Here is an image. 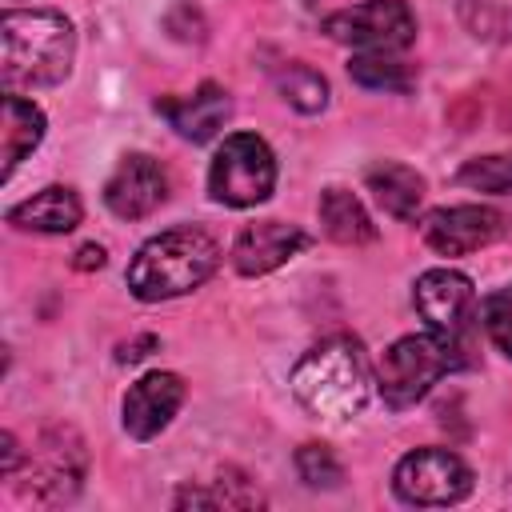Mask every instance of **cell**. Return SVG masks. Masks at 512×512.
I'll return each instance as SVG.
<instances>
[{
    "mask_svg": "<svg viewBox=\"0 0 512 512\" xmlns=\"http://www.w3.org/2000/svg\"><path fill=\"white\" fill-rule=\"evenodd\" d=\"M372 384L376 376L364 360V348L348 336H328L312 344L288 376V388L300 400V408L328 424L360 416L372 396Z\"/></svg>",
    "mask_w": 512,
    "mask_h": 512,
    "instance_id": "1",
    "label": "cell"
},
{
    "mask_svg": "<svg viewBox=\"0 0 512 512\" xmlns=\"http://www.w3.org/2000/svg\"><path fill=\"white\" fill-rule=\"evenodd\" d=\"M0 76L4 88H48L72 72L76 32L56 8H12L0 16Z\"/></svg>",
    "mask_w": 512,
    "mask_h": 512,
    "instance_id": "2",
    "label": "cell"
},
{
    "mask_svg": "<svg viewBox=\"0 0 512 512\" xmlns=\"http://www.w3.org/2000/svg\"><path fill=\"white\" fill-rule=\"evenodd\" d=\"M220 264V248L204 228L180 224L144 240L128 264V288L136 300H172L200 288Z\"/></svg>",
    "mask_w": 512,
    "mask_h": 512,
    "instance_id": "3",
    "label": "cell"
},
{
    "mask_svg": "<svg viewBox=\"0 0 512 512\" xmlns=\"http://www.w3.org/2000/svg\"><path fill=\"white\" fill-rule=\"evenodd\" d=\"M464 352L452 348L444 336L436 332H420V336H400L376 364V392L384 396V404L392 408H412L416 400H424L432 392V384L460 368Z\"/></svg>",
    "mask_w": 512,
    "mask_h": 512,
    "instance_id": "4",
    "label": "cell"
},
{
    "mask_svg": "<svg viewBox=\"0 0 512 512\" xmlns=\"http://www.w3.org/2000/svg\"><path fill=\"white\" fill-rule=\"evenodd\" d=\"M276 188V156L256 132H232L208 168V192L228 208H252Z\"/></svg>",
    "mask_w": 512,
    "mask_h": 512,
    "instance_id": "5",
    "label": "cell"
},
{
    "mask_svg": "<svg viewBox=\"0 0 512 512\" xmlns=\"http://www.w3.org/2000/svg\"><path fill=\"white\" fill-rule=\"evenodd\" d=\"M324 32L336 44H352L356 52H404L416 40V16L404 0H364L356 8L332 12Z\"/></svg>",
    "mask_w": 512,
    "mask_h": 512,
    "instance_id": "6",
    "label": "cell"
},
{
    "mask_svg": "<svg viewBox=\"0 0 512 512\" xmlns=\"http://www.w3.org/2000/svg\"><path fill=\"white\" fill-rule=\"evenodd\" d=\"M392 488L404 504L440 508V504H456L472 492V468L448 448H416L396 464Z\"/></svg>",
    "mask_w": 512,
    "mask_h": 512,
    "instance_id": "7",
    "label": "cell"
},
{
    "mask_svg": "<svg viewBox=\"0 0 512 512\" xmlns=\"http://www.w3.org/2000/svg\"><path fill=\"white\" fill-rule=\"evenodd\" d=\"M416 312L428 320V332L444 336L452 348L464 352L472 324H476V288L464 272L452 268H428L412 288Z\"/></svg>",
    "mask_w": 512,
    "mask_h": 512,
    "instance_id": "8",
    "label": "cell"
},
{
    "mask_svg": "<svg viewBox=\"0 0 512 512\" xmlns=\"http://www.w3.org/2000/svg\"><path fill=\"white\" fill-rule=\"evenodd\" d=\"M84 468H88V452H84V440L64 428V424H52L32 456H28V492L40 500V504H64L80 492V480H84Z\"/></svg>",
    "mask_w": 512,
    "mask_h": 512,
    "instance_id": "9",
    "label": "cell"
},
{
    "mask_svg": "<svg viewBox=\"0 0 512 512\" xmlns=\"http://www.w3.org/2000/svg\"><path fill=\"white\" fill-rule=\"evenodd\" d=\"M164 200H168V172L160 168V160H152L144 152L124 156L104 184V204L120 220H144Z\"/></svg>",
    "mask_w": 512,
    "mask_h": 512,
    "instance_id": "10",
    "label": "cell"
},
{
    "mask_svg": "<svg viewBox=\"0 0 512 512\" xmlns=\"http://www.w3.org/2000/svg\"><path fill=\"white\" fill-rule=\"evenodd\" d=\"M424 244L440 256H468L500 236V216L480 204H456V208H436L420 224Z\"/></svg>",
    "mask_w": 512,
    "mask_h": 512,
    "instance_id": "11",
    "label": "cell"
},
{
    "mask_svg": "<svg viewBox=\"0 0 512 512\" xmlns=\"http://www.w3.org/2000/svg\"><path fill=\"white\" fill-rule=\"evenodd\" d=\"M180 404H184V380L176 372H148L124 396V432L136 440H152L168 428Z\"/></svg>",
    "mask_w": 512,
    "mask_h": 512,
    "instance_id": "12",
    "label": "cell"
},
{
    "mask_svg": "<svg viewBox=\"0 0 512 512\" xmlns=\"http://www.w3.org/2000/svg\"><path fill=\"white\" fill-rule=\"evenodd\" d=\"M308 244V232L284 220H256L248 228H240L236 244H232V264L240 276H264L280 264H288L300 248Z\"/></svg>",
    "mask_w": 512,
    "mask_h": 512,
    "instance_id": "13",
    "label": "cell"
},
{
    "mask_svg": "<svg viewBox=\"0 0 512 512\" xmlns=\"http://www.w3.org/2000/svg\"><path fill=\"white\" fill-rule=\"evenodd\" d=\"M156 112H160L184 140L200 144V140H212V136L220 132V124H224L228 112H232V100H228L224 88L200 84L192 96H164V100H156Z\"/></svg>",
    "mask_w": 512,
    "mask_h": 512,
    "instance_id": "14",
    "label": "cell"
},
{
    "mask_svg": "<svg viewBox=\"0 0 512 512\" xmlns=\"http://www.w3.org/2000/svg\"><path fill=\"white\" fill-rule=\"evenodd\" d=\"M84 216V204L72 188L64 184H48L40 188L36 196H28L24 204L8 208V224L12 228H24V232H48V236H60V232H72Z\"/></svg>",
    "mask_w": 512,
    "mask_h": 512,
    "instance_id": "15",
    "label": "cell"
},
{
    "mask_svg": "<svg viewBox=\"0 0 512 512\" xmlns=\"http://www.w3.org/2000/svg\"><path fill=\"white\" fill-rule=\"evenodd\" d=\"M40 140H44V112L32 100L8 92L4 96V128H0V180H8L16 172V164Z\"/></svg>",
    "mask_w": 512,
    "mask_h": 512,
    "instance_id": "16",
    "label": "cell"
},
{
    "mask_svg": "<svg viewBox=\"0 0 512 512\" xmlns=\"http://www.w3.org/2000/svg\"><path fill=\"white\" fill-rule=\"evenodd\" d=\"M368 180V192L384 204L388 216L396 220H416L420 204H424V176L408 164H396V160H380L364 172Z\"/></svg>",
    "mask_w": 512,
    "mask_h": 512,
    "instance_id": "17",
    "label": "cell"
},
{
    "mask_svg": "<svg viewBox=\"0 0 512 512\" xmlns=\"http://www.w3.org/2000/svg\"><path fill=\"white\" fill-rule=\"evenodd\" d=\"M320 224H324V236L336 240V244H368L376 240V224L372 216L364 212V204L348 192V188H324L320 196Z\"/></svg>",
    "mask_w": 512,
    "mask_h": 512,
    "instance_id": "18",
    "label": "cell"
},
{
    "mask_svg": "<svg viewBox=\"0 0 512 512\" xmlns=\"http://www.w3.org/2000/svg\"><path fill=\"white\" fill-rule=\"evenodd\" d=\"M348 76L364 88H384V92H408L412 88V68L396 60V52H356L348 64Z\"/></svg>",
    "mask_w": 512,
    "mask_h": 512,
    "instance_id": "19",
    "label": "cell"
},
{
    "mask_svg": "<svg viewBox=\"0 0 512 512\" xmlns=\"http://www.w3.org/2000/svg\"><path fill=\"white\" fill-rule=\"evenodd\" d=\"M456 12L476 40L488 44L512 40V0H456Z\"/></svg>",
    "mask_w": 512,
    "mask_h": 512,
    "instance_id": "20",
    "label": "cell"
},
{
    "mask_svg": "<svg viewBox=\"0 0 512 512\" xmlns=\"http://www.w3.org/2000/svg\"><path fill=\"white\" fill-rule=\"evenodd\" d=\"M276 88H280V96H284L296 112H304V116H312V112H320V108L328 104V80H324L316 68H308V64H288V68H280V72H276Z\"/></svg>",
    "mask_w": 512,
    "mask_h": 512,
    "instance_id": "21",
    "label": "cell"
},
{
    "mask_svg": "<svg viewBox=\"0 0 512 512\" xmlns=\"http://www.w3.org/2000/svg\"><path fill=\"white\" fill-rule=\"evenodd\" d=\"M188 504H196V508H256V504H264V496L256 492V488H248V480L244 476H220L208 492H192V488H184L180 496H176V508H188Z\"/></svg>",
    "mask_w": 512,
    "mask_h": 512,
    "instance_id": "22",
    "label": "cell"
},
{
    "mask_svg": "<svg viewBox=\"0 0 512 512\" xmlns=\"http://www.w3.org/2000/svg\"><path fill=\"white\" fill-rule=\"evenodd\" d=\"M456 180L468 184V188H476V192L504 196V192H512V156H476V160H468L460 168Z\"/></svg>",
    "mask_w": 512,
    "mask_h": 512,
    "instance_id": "23",
    "label": "cell"
},
{
    "mask_svg": "<svg viewBox=\"0 0 512 512\" xmlns=\"http://www.w3.org/2000/svg\"><path fill=\"white\" fill-rule=\"evenodd\" d=\"M480 324H484L488 340L512 360V284H504V288H496V292L484 296V304H480Z\"/></svg>",
    "mask_w": 512,
    "mask_h": 512,
    "instance_id": "24",
    "label": "cell"
},
{
    "mask_svg": "<svg viewBox=\"0 0 512 512\" xmlns=\"http://www.w3.org/2000/svg\"><path fill=\"white\" fill-rule=\"evenodd\" d=\"M296 472H300V480H304L308 488H336V484L344 480L340 460H336L324 444H304V448L296 452Z\"/></svg>",
    "mask_w": 512,
    "mask_h": 512,
    "instance_id": "25",
    "label": "cell"
},
{
    "mask_svg": "<svg viewBox=\"0 0 512 512\" xmlns=\"http://www.w3.org/2000/svg\"><path fill=\"white\" fill-rule=\"evenodd\" d=\"M80 272H88V268H104V248L100 244H84V248H76V260H72Z\"/></svg>",
    "mask_w": 512,
    "mask_h": 512,
    "instance_id": "26",
    "label": "cell"
},
{
    "mask_svg": "<svg viewBox=\"0 0 512 512\" xmlns=\"http://www.w3.org/2000/svg\"><path fill=\"white\" fill-rule=\"evenodd\" d=\"M0 472H4V476L16 472V440H12V432L0 436Z\"/></svg>",
    "mask_w": 512,
    "mask_h": 512,
    "instance_id": "27",
    "label": "cell"
},
{
    "mask_svg": "<svg viewBox=\"0 0 512 512\" xmlns=\"http://www.w3.org/2000/svg\"><path fill=\"white\" fill-rule=\"evenodd\" d=\"M144 348H156V336H144V340H136V344H120V360H140V356H148Z\"/></svg>",
    "mask_w": 512,
    "mask_h": 512,
    "instance_id": "28",
    "label": "cell"
}]
</instances>
